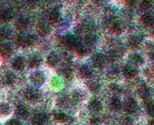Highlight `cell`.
Segmentation results:
<instances>
[{
	"label": "cell",
	"instance_id": "27",
	"mask_svg": "<svg viewBox=\"0 0 154 125\" xmlns=\"http://www.w3.org/2000/svg\"><path fill=\"white\" fill-rule=\"evenodd\" d=\"M109 29H110V31L112 32L113 34H115V35L120 34L121 31H122V27H121V24L119 23V22H117V21L111 23L110 27H109Z\"/></svg>",
	"mask_w": 154,
	"mask_h": 125
},
{
	"label": "cell",
	"instance_id": "19",
	"mask_svg": "<svg viewBox=\"0 0 154 125\" xmlns=\"http://www.w3.org/2000/svg\"><path fill=\"white\" fill-rule=\"evenodd\" d=\"M12 53V48L8 43H0V56L3 57L11 56Z\"/></svg>",
	"mask_w": 154,
	"mask_h": 125
},
{
	"label": "cell",
	"instance_id": "35",
	"mask_svg": "<svg viewBox=\"0 0 154 125\" xmlns=\"http://www.w3.org/2000/svg\"><path fill=\"white\" fill-rule=\"evenodd\" d=\"M151 6H152V2H151V1H147V0H145V1H142L140 3V8L143 9V11H148V9L151 8Z\"/></svg>",
	"mask_w": 154,
	"mask_h": 125
},
{
	"label": "cell",
	"instance_id": "41",
	"mask_svg": "<svg viewBox=\"0 0 154 125\" xmlns=\"http://www.w3.org/2000/svg\"><path fill=\"white\" fill-rule=\"evenodd\" d=\"M5 125H22V123L17 119H11L9 121H7V123Z\"/></svg>",
	"mask_w": 154,
	"mask_h": 125
},
{
	"label": "cell",
	"instance_id": "15",
	"mask_svg": "<svg viewBox=\"0 0 154 125\" xmlns=\"http://www.w3.org/2000/svg\"><path fill=\"white\" fill-rule=\"evenodd\" d=\"M128 59L131 62V65L134 66H141V65L144 64V57L141 56V54L137 53V52H133L128 56Z\"/></svg>",
	"mask_w": 154,
	"mask_h": 125
},
{
	"label": "cell",
	"instance_id": "10",
	"mask_svg": "<svg viewBox=\"0 0 154 125\" xmlns=\"http://www.w3.org/2000/svg\"><path fill=\"white\" fill-rule=\"evenodd\" d=\"M36 31L38 35H40V36H46V35L49 34V32H51V26L45 23V22H39L38 24H37V27H36Z\"/></svg>",
	"mask_w": 154,
	"mask_h": 125
},
{
	"label": "cell",
	"instance_id": "42",
	"mask_svg": "<svg viewBox=\"0 0 154 125\" xmlns=\"http://www.w3.org/2000/svg\"><path fill=\"white\" fill-rule=\"evenodd\" d=\"M150 125H153V121L151 120V122H150Z\"/></svg>",
	"mask_w": 154,
	"mask_h": 125
},
{
	"label": "cell",
	"instance_id": "28",
	"mask_svg": "<svg viewBox=\"0 0 154 125\" xmlns=\"http://www.w3.org/2000/svg\"><path fill=\"white\" fill-rule=\"evenodd\" d=\"M11 35V29L7 26H0V38L7 39Z\"/></svg>",
	"mask_w": 154,
	"mask_h": 125
},
{
	"label": "cell",
	"instance_id": "24",
	"mask_svg": "<svg viewBox=\"0 0 154 125\" xmlns=\"http://www.w3.org/2000/svg\"><path fill=\"white\" fill-rule=\"evenodd\" d=\"M142 23L145 27H148V28H150V27L153 26V23H154V19H153V16L150 14H144L142 16Z\"/></svg>",
	"mask_w": 154,
	"mask_h": 125
},
{
	"label": "cell",
	"instance_id": "39",
	"mask_svg": "<svg viewBox=\"0 0 154 125\" xmlns=\"http://www.w3.org/2000/svg\"><path fill=\"white\" fill-rule=\"evenodd\" d=\"M146 110H147L148 114L152 116L153 115V102L152 101H149L147 104H146Z\"/></svg>",
	"mask_w": 154,
	"mask_h": 125
},
{
	"label": "cell",
	"instance_id": "40",
	"mask_svg": "<svg viewBox=\"0 0 154 125\" xmlns=\"http://www.w3.org/2000/svg\"><path fill=\"white\" fill-rule=\"evenodd\" d=\"M89 124L91 125H101V119L97 116L91 117V121H89Z\"/></svg>",
	"mask_w": 154,
	"mask_h": 125
},
{
	"label": "cell",
	"instance_id": "6",
	"mask_svg": "<svg viewBox=\"0 0 154 125\" xmlns=\"http://www.w3.org/2000/svg\"><path fill=\"white\" fill-rule=\"evenodd\" d=\"M25 97H26L27 101L35 102L40 99V93L35 88H28L25 90Z\"/></svg>",
	"mask_w": 154,
	"mask_h": 125
},
{
	"label": "cell",
	"instance_id": "7",
	"mask_svg": "<svg viewBox=\"0 0 154 125\" xmlns=\"http://www.w3.org/2000/svg\"><path fill=\"white\" fill-rule=\"evenodd\" d=\"M14 17V11L11 7H4V8L0 11V20H1L2 22L7 23V22L11 21Z\"/></svg>",
	"mask_w": 154,
	"mask_h": 125
},
{
	"label": "cell",
	"instance_id": "9",
	"mask_svg": "<svg viewBox=\"0 0 154 125\" xmlns=\"http://www.w3.org/2000/svg\"><path fill=\"white\" fill-rule=\"evenodd\" d=\"M26 66V59L23 56H16L11 62V67L16 71H22Z\"/></svg>",
	"mask_w": 154,
	"mask_h": 125
},
{
	"label": "cell",
	"instance_id": "12",
	"mask_svg": "<svg viewBox=\"0 0 154 125\" xmlns=\"http://www.w3.org/2000/svg\"><path fill=\"white\" fill-rule=\"evenodd\" d=\"M48 120V115L45 113H38L32 119V124L33 125H45Z\"/></svg>",
	"mask_w": 154,
	"mask_h": 125
},
{
	"label": "cell",
	"instance_id": "34",
	"mask_svg": "<svg viewBox=\"0 0 154 125\" xmlns=\"http://www.w3.org/2000/svg\"><path fill=\"white\" fill-rule=\"evenodd\" d=\"M75 50L77 53L79 54V56H84V54H86V52H88V49H86V47L82 45V44H80L79 43L78 45L76 46V48H75Z\"/></svg>",
	"mask_w": 154,
	"mask_h": 125
},
{
	"label": "cell",
	"instance_id": "18",
	"mask_svg": "<svg viewBox=\"0 0 154 125\" xmlns=\"http://www.w3.org/2000/svg\"><path fill=\"white\" fill-rule=\"evenodd\" d=\"M41 62H42V59L40 56H38V54H33V56H31L29 57L28 65L30 68H37V67L40 66Z\"/></svg>",
	"mask_w": 154,
	"mask_h": 125
},
{
	"label": "cell",
	"instance_id": "13",
	"mask_svg": "<svg viewBox=\"0 0 154 125\" xmlns=\"http://www.w3.org/2000/svg\"><path fill=\"white\" fill-rule=\"evenodd\" d=\"M16 115L17 117L22 120H25L29 117L30 115V112H29V109L27 108L26 106L24 105H20V106L17 107V110H16Z\"/></svg>",
	"mask_w": 154,
	"mask_h": 125
},
{
	"label": "cell",
	"instance_id": "26",
	"mask_svg": "<svg viewBox=\"0 0 154 125\" xmlns=\"http://www.w3.org/2000/svg\"><path fill=\"white\" fill-rule=\"evenodd\" d=\"M16 81V75H14L12 72H6L3 76V82L6 84V85H11V84L14 83Z\"/></svg>",
	"mask_w": 154,
	"mask_h": 125
},
{
	"label": "cell",
	"instance_id": "5",
	"mask_svg": "<svg viewBox=\"0 0 154 125\" xmlns=\"http://www.w3.org/2000/svg\"><path fill=\"white\" fill-rule=\"evenodd\" d=\"M62 42H63L64 46L69 49H75L76 46L79 44L77 39L75 38V36H73V35H66L63 38V40H62Z\"/></svg>",
	"mask_w": 154,
	"mask_h": 125
},
{
	"label": "cell",
	"instance_id": "38",
	"mask_svg": "<svg viewBox=\"0 0 154 125\" xmlns=\"http://www.w3.org/2000/svg\"><path fill=\"white\" fill-rule=\"evenodd\" d=\"M109 88H110V90L111 91H113V92H120L121 91V87L118 85L117 83H111L110 84V86H109Z\"/></svg>",
	"mask_w": 154,
	"mask_h": 125
},
{
	"label": "cell",
	"instance_id": "20",
	"mask_svg": "<svg viewBox=\"0 0 154 125\" xmlns=\"http://www.w3.org/2000/svg\"><path fill=\"white\" fill-rule=\"evenodd\" d=\"M97 41H98V37H97L96 34H94L93 32H89V33L85 34V36H84V43L88 46L96 45Z\"/></svg>",
	"mask_w": 154,
	"mask_h": 125
},
{
	"label": "cell",
	"instance_id": "2",
	"mask_svg": "<svg viewBox=\"0 0 154 125\" xmlns=\"http://www.w3.org/2000/svg\"><path fill=\"white\" fill-rule=\"evenodd\" d=\"M123 108H125V111L128 114H133L138 110V102L134 97H128L125 102V105H123Z\"/></svg>",
	"mask_w": 154,
	"mask_h": 125
},
{
	"label": "cell",
	"instance_id": "33",
	"mask_svg": "<svg viewBox=\"0 0 154 125\" xmlns=\"http://www.w3.org/2000/svg\"><path fill=\"white\" fill-rule=\"evenodd\" d=\"M118 73H119V70H118V67L117 66H112L108 71V75L112 78H115V77L118 76Z\"/></svg>",
	"mask_w": 154,
	"mask_h": 125
},
{
	"label": "cell",
	"instance_id": "16",
	"mask_svg": "<svg viewBox=\"0 0 154 125\" xmlns=\"http://www.w3.org/2000/svg\"><path fill=\"white\" fill-rule=\"evenodd\" d=\"M142 42V38L139 35H131L128 39V44L131 48H137Z\"/></svg>",
	"mask_w": 154,
	"mask_h": 125
},
{
	"label": "cell",
	"instance_id": "37",
	"mask_svg": "<svg viewBox=\"0 0 154 125\" xmlns=\"http://www.w3.org/2000/svg\"><path fill=\"white\" fill-rule=\"evenodd\" d=\"M121 123L122 125H134V120L130 116H125L121 120Z\"/></svg>",
	"mask_w": 154,
	"mask_h": 125
},
{
	"label": "cell",
	"instance_id": "36",
	"mask_svg": "<svg viewBox=\"0 0 154 125\" xmlns=\"http://www.w3.org/2000/svg\"><path fill=\"white\" fill-rule=\"evenodd\" d=\"M72 97L74 99V101L79 102V101H81V99H82L83 94H82V92H81L80 90H74L73 93H72Z\"/></svg>",
	"mask_w": 154,
	"mask_h": 125
},
{
	"label": "cell",
	"instance_id": "23",
	"mask_svg": "<svg viewBox=\"0 0 154 125\" xmlns=\"http://www.w3.org/2000/svg\"><path fill=\"white\" fill-rule=\"evenodd\" d=\"M48 20L51 23H58V22L61 20V14H60V11H58V9H51V11H49L48 14Z\"/></svg>",
	"mask_w": 154,
	"mask_h": 125
},
{
	"label": "cell",
	"instance_id": "31",
	"mask_svg": "<svg viewBox=\"0 0 154 125\" xmlns=\"http://www.w3.org/2000/svg\"><path fill=\"white\" fill-rule=\"evenodd\" d=\"M54 120L56 121L60 122V123H65V122H67V120H68V116L63 113V112H58V113L54 114Z\"/></svg>",
	"mask_w": 154,
	"mask_h": 125
},
{
	"label": "cell",
	"instance_id": "3",
	"mask_svg": "<svg viewBox=\"0 0 154 125\" xmlns=\"http://www.w3.org/2000/svg\"><path fill=\"white\" fill-rule=\"evenodd\" d=\"M122 74L125 75V78L131 79V78H134V77H136L137 75H138V69H137V67L134 66V65L128 64V65H125V66L123 67Z\"/></svg>",
	"mask_w": 154,
	"mask_h": 125
},
{
	"label": "cell",
	"instance_id": "14",
	"mask_svg": "<svg viewBox=\"0 0 154 125\" xmlns=\"http://www.w3.org/2000/svg\"><path fill=\"white\" fill-rule=\"evenodd\" d=\"M88 109L91 110V112L98 113V112H100L101 110L103 109V105H102L101 101H99V99H93L88 102Z\"/></svg>",
	"mask_w": 154,
	"mask_h": 125
},
{
	"label": "cell",
	"instance_id": "29",
	"mask_svg": "<svg viewBox=\"0 0 154 125\" xmlns=\"http://www.w3.org/2000/svg\"><path fill=\"white\" fill-rule=\"evenodd\" d=\"M138 93H139V96L142 97V99H146L150 96V89H149L146 85H144L143 84V85H141L140 87H139Z\"/></svg>",
	"mask_w": 154,
	"mask_h": 125
},
{
	"label": "cell",
	"instance_id": "4",
	"mask_svg": "<svg viewBox=\"0 0 154 125\" xmlns=\"http://www.w3.org/2000/svg\"><path fill=\"white\" fill-rule=\"evenodd\" d=\"M30 80L33 84L35 85H41L45 81V76H44L43 72L41 71H35L30 75Z\"/></svg>",
	"mask_w": 154,
	"mask_h": 125
},
{
	"label": "cell",
	"instance_id": "22",
	"mask_svg": "<svg viewBox=\"0 0 154 125\" xmlns=\"http://www.w3.org/2000/svg\"><path fill=\"white\" fill-rule=\"evenodd\" d=\"M79 73L84 78H91L93 76V70L88 65H82V66L79 68Z\"/></svg>",
	"mask_w": 154,
	"mask_h": 125
},
{
	"label": "cell",
	"instance_id": "8",
	"mask_svg": "<svg viewBox=\"0 0 154 125\" xmlns=\"http://www.w3.org/2000/svg\"><path fill=\"white\" fill-rule=\"evenodd\" d=\"M91 62H93V66L95 68H98V69H101L104 67L106 62V57L104 54L102 53H95L91 57Z\"/></svg>",
	"mask_w": 154,
	"mask_h": 125
},
{
	"label": "cell",
	"instance_id": "21",
	"mask_svg": "<svg viewBox=\"0 0 154 125\" xmlns=\"http://www.w3.org/2000/svg\"><path fill=\"white\" fill-rule=\"evenodd\" d=\"M109 105H110L111 110L114 112H117L122 108V102H121V101L117 96H113L112 99H110V104Z\"/></svg>",
	"mask_w": 154,
	"mask_h": 125
},
{
	"label": "cell",
	"instance_id": "30",
	"mask_svg": "<svg viewBox=\"0 0 154 125\" xmlns=\"http://www.w3.org/2000/svg\"><path fill=\"white\" fill-rule=\"evenodd\" d=\"M88 89L91 90V92H97L100 89V83L98 81H95V80H91V81H88Z\"/></svg>",
	"mask_w": 154,
	"mask_h": 125
},
{
	"label": "cell",
	"instance_id": "17",
	"mask_svg": "<svg viewBox=\"0 0 154 125\" xmlns=\"http://www.w3.org/2000/svg\"><path fill=\"white\" fill-rule=\"evenodd\" d=\"M59 62H60V56H59V54L54 51L51 52L48 56V57H46V62H48V65L51 67H56L57 65L59 64Z\"/></svg>",
	"mask_w": 154,
	"mask_h": 125
},
{
	"label": "cell",
	"instance_id": "1",
	"mask_svg": "<svg viewBox=\"0 0 154 125\" xmlns=\"http://www.w3.org/2000/svg\"><path fill=\"white\" fill-rule=\"evenodd\" d=\"M35 36L31 34H21L17 38V44L21 47H29L35 43Z\"/></svg>",
	"mask_w": 154,
	"mask_h": 125
},
{
	"label": "cell",
	"instance_id": "32",
	"mask_svg": "<svg viewBox=\"0 0 154 125\" xmlns=\"http://www.w3.org/2000/svg\"><path fill=\"white\" fill-rule=\"evenodd\" d=\"M62 74H63V76L65 77V78L71 79L72 76H73V71H72V69L70 67H64V68L62 69Z\"/></svg>",
	"mask_w": 154,
	"mask_h": 125
},
{
	"label": "cell",
	"instance_id": "25",
	"mask_svg": "<svg viewBox=\"0 0 154 125\" xmlns=\"http://www.w3.org/2000/svg\"><path fill=\"white\" fill-rule=\"evenodd\" d=\"M11 113V108L7 102H0V116L6 117Z\"/></svg>",
	"mask_w": 154,
	"mask_h": 125
},
{
	"label": "cell",
	"instance_id": "11",
	"mask_svg": "<svg viewBox=\"0 0 154 125\" xmlns=\"http://www.w3.org/2000/svg\"><path fill=\"white\" fill-rule=\"evenodd\" d=\"M29 25H30V20H29V17L26 16H21L16 22L17 29L21 30V31L26 30L29 27Z\"/></svg>",
	"mask_w": 154,
	"mask_h": 125
}]
</instances>
